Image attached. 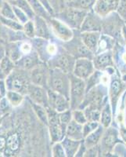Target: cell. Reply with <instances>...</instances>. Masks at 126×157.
<instances>
[{
	"instance_id": "cell-26",
	"label": "cell",
	"mask_w": 126,
	"mask_h": 157,
	"mask_svg": "<svg viewBox=\"0 0 126 157\" xmlns=\"http://www.w3.org/2000/svg\"><path fill=\"white\" fill-rule=\"evenodd\" d=\"M105 129L106 128H104L100 124L97 129H96L93 132H92L90 134H89L84 138V141H85V144L87 148L99 145L103 135Z\"/></svg>"
},
{
	"instance_id": "cell-12",
	"label": "cell",
	"mask_w": 126,
	"mask_h": 157,
	"mask_svg": "<svg viewBox=\"0 0 126 157\" xmlns=\"http://www.w3.org/2000/svg\"><path fill=\"white\" fill-rule=\"evenodd\" d=\"M48 23L54 37L63 43L69 41L74 36V30L55 17H52Z\"/></svg>"
},
{
	"instance_id": "cell-53",
	"label": "cell",
	"mask_w": 126,
	"mask_h": 157,
	"mask_svg": "<svg viewBox=\"0 0 126 157\" xmlns=\"http://www.w3.org/2000/svg\"><path fill=\"white\" fill-rule=\"evenodd\" d=\"M119 134H120L121 140L124 141V144H126V127H124L123 123H121V126L119 128Z\"/></svg>"
},
{
	"instance_id": "cell-40",
	"label": "cell",
	"mask_w": 126,
	"mask_h": 157,
	"mask_svg": "<svg viewBox=\"0 0 126 157\" xmlns=\"http://www.w3.org/2000/svg\"><path fill=\"white\" fill-rule=\"evenodd\" d=\"M24 35L26 38L31 39L35 37V22L33 20H29L25 24L23 25V31Z\"/></svg>"
},
{
	"instance_id": "cell-5",
	"label": "cell",
	"mask_w": 126,
	"mask_h": 157,
	"mask_svg": "<svg viewBox=\"0 0 126 157\" xmlns=\"http://www.w3.org/2000/svg\"><path fill=\"white\" fill-rule=\"evenodd\" d=\"M89 11L82 10L71 6H66L61 12L55 14V17L64 22L73 30H80Z\"/></svg>"
},
{
	"instance_id": "cell-15",
	"label": "cell",
	"mask_w": 126,
	"mask_h": 157,
	"mask_svg": "<svg viewBox=\"0 0 126 157\" xmlns=\"http://www.w3.org/2000/svg\"><path fill=\"white\" fill-rule=\"evenodd\" d=\"M47 91H48L49 107L57 111V113H62L71 109L70 100L65 96L53 90L48 89Z\"/></svg>"
},
{
	"instance_id": "cell-7",
	"label": "cell",
	"mask_w": 126,
	"mask_h": 157,
	"mask_svg": "<svg viewBox=\"0 0 126 157\" xmlns=\"http://www.w3.org/2000/svg\"><path fill=\"white\" fill-rule=\"evenodd\" d=\"M63 47L75 58H89L92 60L95 54L84 44L80 36V31L74 30V36L71 40L62 43Z\"/></svg>"
},
{
	"instance_id": "cell-28",
	"label": "cell",
	"mask_w": 126,
	"mask_h": 157,
	"mask_svg": "<svg viewBox=\"0 0 126 157\" xmlns=\"http://www.w3.org/2000/svg\"><path fill=\"white\" fill-rule=\"evenodd\" d=\"M31 106L32 108V110L34 112L35 115L38 118V120L40 121L42 124L47 127L48 126V114H47V110L46 107L45 106L36 104L35 102H32L30 101Z\"/></svg>"
},
{
	"instance_id": "cell-4",
	"label": "cell",
	"mask_w": 126,
	"mask_h": 157,
	"mask_svg": "<svg viewBox=\"0 0 126 157\" xmlns=\"http://www.w3.org/2000/svg\"><path fill=\"white\" fill-rule=\"evenodd\" d=\"M124 24V21L118 15L117 12L110 13L106 17L103 18L101 32L110 36L115 39L117 43L124 46V40L121 36V28Z\"/></svg>"
},
{
	"instance_id": "cell-36",
	"label": "cell",
	"mask_w": 126,
	"mask_h": 157,
	"mask_svg": "<svg viewBox=\"0 0 126 157\" xmlns=\"http://www.w3.org/2000/svg\"><path fill=\"white\" fill-rule=\"evenodd\" d=\"M102 109L92 105H88L83 109L88 121L99 122Z\"/></svg>"
},
{
	"instance_id": "cell-59",
	"label": "cell",
	"mask_w": 126,
	"mask_h": 157,
	"mask_svg": "<svg viewBox=\"0 0 126 157\" xmlns=\"http://www.w3.org/2000/svg\"><path fill=\"white\" fill-rule=\"evenodd\" d=\"M4 1H7V2H12V1H13V0H4Z\"/></svg>"
},
{
	"instance_id": "cell-33",
	"label": "cell",
	"mask_w": 126,
	"mask_h": 157,
	"mask_svg": "<svg viewBox=\"0 0 126 157\" xmlns=\"http://www.w3.org/2000/svg\"><path fill=\"white\" fill-rule=\"evenodd\" d=\"M28 1L30 3L31 6L34 10L36 16L42 17L47 20V21H49L52 17L51 15L47 12V10L45 9V7L42 5L41 2H39V0H28Z\"/></svg>"
},
{
	"instance_id": "cell-55",
	"label": "cell",
	"mask_w": 126,
	"mask_h": 157,
	"mask_svg": "<svg viewBox=\"0 0 126 157\" xmlns=\"http://www.w3.org/2000/svg\"><path fill=\"white\" fill-rule=\"evenodd\" d=\"M6 78V76L3 73V71H2V69L0 68V79H5Z\"/></svg>"
},
{
	"instance_id": "cell-25",
	"label": "cell",
	"mask_w": 126,
	"mask_h": 157,
	"mask_svg": "<svg viewBox=\"0 0 126 157\" xmlns=\"http://www.w3.org/2000/svg\"><path fill=\"white\" fill-rule=\"evenodd\" d=\"M82 140L71 139L70 137H65L61 141L65 150L67 157H75L78 148L80 146Z\"/></svg>"
},
{
	"instance_id": "cell-21",
	"label": "cell",
	"mask_w": 126,
	"mask_h": 157,
	"mask_svg": "<svg viewBox=\"0 0 126 157\" xmlns=\"http://www.w3.org/2000/svg\"><path fill=\"white\" fill-rule=\"evenodd\" d=\"M33 21L35 26V37L45 39H52L55 38L52 33L51 29L47 20L42 17L35 16Z\"/></svg>"
},
{
	"instance_id": "cell-42",
	"label": "cell",
	"mask_w": 126,
	"mask_h": 157,
	"mask_svg": "<svg viewBox=\"0 0 126 157\" xmlns=\"http://www.w3.org/2000/svg\"><path fill=\"white\" fill-rule=\"evenodd\" d=\"M72 117L73 120L75 122L80 123L82 125H84L88 121L87 118L85 116V113L82 109H77L75 110H72Z\"/></svg>"
},
{
	"instance_id": "cell-39",
	"label": "cell",
	"mask_w": 126,
	"mask_h": 157,
	"mask_svg": "<svg viewBox=\"0 0 126 157\" xmlns=\"http://www.w3.org/2000/svg\"><path fill=\"white\" fill-rule=\"evenodd\" d=\"M0 16L6 18H9V19L17 20L14 11H13V5L10 2H7V1H4L3 5L0 10Z\"/></svg>"
},
{
	"instance_id": "cell-37",
	"label": "cell",
	"mask_w": 126,
	"mask_h": 157,
	"mask_svg": "<svg viewBox=\"0 0 126 157\" xmlns=\"http://www.w3.org/2000/svg\"><path fill=\"white\" fill-rule=\"evenodd\" d=\"M0 24L13 32H22L23 25L14 19H9L0 16Z\"/></svg>"
},
{
	"instance_id": "cell-54",
	"label": "cell",
	"mask_w": 126,
	"mask_h": 157,
	"mask_svg": "<svg viewBox=\"0 0 126 157\" xmlns=\"http://www.w3.org/2000/svg\"><path fill=\"white\" fill-rule=\"evenodd\" d=\"M121 36H122L123 40L126 44V24L124 23L121 28Z\"/></svg>"
},
{
	"instance_id": "cell-13",
	"label": "cell",
	"mask_w": 126,
	"mask_h": 157,
	"mask_svg": "<svg viewBox=\"0 0 126 157\" xmlns=\"http://www.w3.org/2000/svg\"><path fill=\"white\" fill-rule=\"evenodd\" d=\"M50 68L46 63H41L30 71V78L31 83L48 89Z\"/></svg>"
},
{
	"instance_id": "cell-46",
	"label": "cell",
	"mask_w": 126,
	"mask_h": 157,
	"mask_svg": "<svg viewBox=\"0 0 126 157\" xmlns=\"http://www.w3.org/2000/svg\"><path fill=\"white\" fill-rule=\"evenodd\" d=\"M12 109L13 107L11 106L10 104L9 103V101H8L6 97L2 98L0 100V113L1 114H2L5 116L6 115H7L10 112Z\"/></svg>"
},
{
	"instance_id": "cell-51",
	"label": "cell",
	"mask_w": 126,
	"mask_h": 157,
	"mask_svg": "<svg viewBox=\"0 0 126 157\" xmlns=\"http://www.w3.org/2000/svg\"><path fill=\"white\" fill-rule=\"evenodd\" d=\"M86 151H87V147H86V145H85V141H84V139H83L82 141V142H81L80 146H79V148H78L75 157L85 156V152H86Z\"/></svg>"
},
{
	"instance_id": "cell-29",
	"label": "cell",
	"mask_w": 126,
	"mask_h": 157,
	"mask_svg": "<svg viewBox=\"0 0 126 157\" xmlns=\"http://www.w3.org/2000/svg\"><path fill=\"white\" fill-rule=\"evenodd\" d=\"M112 117H113V111H112L111 105L108 101L102 109L99 123L104 128H107L111 125Z\"/></svg>"
},
{
	"instance_id": "cell-11",
	"label": "cell",
	"mask_w": 126,
	"mask_h": 157,
	"mask_svg": "<svg viewBox=\"0 0 126 157\" xmlns=\"http://www.w3.org/2000/svg\"><path fill=\"white\" fill-rule=\"evenodd\" d=\"M126 88V83L121 79V74L116 69L115 72L110 77V86L108 88V95L111 105L113 115H115L119 98Z\"/></svg>"
},
{
	"instance_id": "cell-8",
	"label": "cell",
	"mask_w": 126,
	"mask_h": 157,
	"mask_svg": "<svg viewBox=\"0 0 126 157\" xmlns=\"http://www.w3.org/2000/svg\"><path fill=\"white\" fill-rule=\"evenodd\" d=\"M48 114V131L52 144L61 141L66 137V129L61 123L59 113L50 107H46Z\"/></svg>"
},
{
	"instance_id": "cell-49",
	"label": "cell",
	"mask_w": 126,
	"mask_h": 157,
	"mask_svg": "<svg viewBox=\"0 0 126 157\" xmlns=\"http://www.w3.org/2000/svg\"><path fill=\"white\" fill-rule=\"evenodd\" d=\"M100 156V149L99 145L87 148L85 154V157H96Z\"/></svg>"
},
{
	"instance_id": "cell-32",
	"label": "cell",
	"mask_w": 126,
	"mask_h": 157,
	"mask_svg": "<svg viewBox=\"0 0 126 157\" xmlns=\"http://www.w3.org/2000/svg\"><path fill=\"white\" fill-rule=\"evenodd\" d=\"M103 73L104 72L103 71L96 69L94 72L85 80V83H86V93H87L89 90L92 89V87L96 86V85H98L99 83H102Z\"/></svg>"
},
{
	"instance_id": "cell-52",
	"label": "cell",
	"mask_w": 126,
	"mask_h": 157,
	"mask_svg": "<svg viewBox=\"0 0 126 157\" xmlns=\"http://www.w3.org/2000/svg\"><path fill=\"white\" fill-rule=\"evenodd\" d=\"M6 137L3 136H0V156L4 155V151L6 148Z\"/></svg>"
},
{
	"instance_id": "cell-35",
	"label": "cell",
	"mask_w": 126,
	"mask_h": 157,
	"mask_svg": "<svg viewBox=\"0 0 126 157\" xmlns=\"http://www.w3.org/2000/svg\"><path fill=\"white\" fill-rule=\"evenodd\" d=\"M20 42H15V43H11L7 48V54L6 55L12 60L13 62H17L18 60L21 58L23 54H22L21 50H20Z\"/></svg>"
},
{
	"instance_id": "cell-30",
	"label": "cell",
	"mask_w": 126,
	"mask_h": 157,
	"mask_svg": "<svg viewBox=\"0 0 126 157\" xmlns=\"http://www.w3.org/2000/svg\"><path fill=\"white\" fill-rule=\"evenodd\" d=\"M96 0H71L67 2L68 6L82 10L89 11L92 10Z\"/></svg>"
},
{
	"instance_id": "cell-3",
	"label": "cell",
	"mask_w": 126,
	"mask_h": 157,
	"mask_svg": "<svg viewBox=\"0 0 126 157\" xmlns=\"http://www.w3.org/2000/svg\"><path fill=\"white\" fill-rule=\"evenodd\" d=\"M48 89L58 92L65 96L68 99H70V74L59 68H50Z\"/></svg>"
},
{
	"instance_id": "cell-48",
	"label": "cell",
	"mask_w": 126,
	"mask_h": 157,
	"mask_svg": "<svg viewBox=\"0 0 126 157\" xmlns=\"http://www.w3.org/2000/svg\"><path fill=\"white\" fill-rule=\"evenodd\" d=\"M116 12L125 21H126V0H119L118 6Z\"/></svg>"
},
{
	"instance_id": "cell-45",
	"label": "cell",
	"mask_w": 126,
	"mask_h": 157,
	"mask_svg": "<svg viewBox=\"0 0 126 157\" xmlns=\"http://www.w3.org/2000/svg\"><path fill=\"white\" fill-rule=\"evenodd\" d=\"M13 11H14L17 20L20 23H21L22 25H24V24H25L27 21H28L29 20H31L28 17V16L22 10H20V8L17 7V6H15L13 5Z\"/></svg>"
},
{
	"instance_id": "cell-16",
	"label": "cell",
	"mask_w": 126,
	"mask_h": 157,
	"mask_svg": "<svg viewBox=\"0 0 126 157\" xmlns=\"http://www.w3.org/2000/svg\"><path fill=\"white\" fill-rule=\"evenodd\" d=\"M46 88L43 86H37L33 83H31L29 86L27 96L29 100L41 105L48 107V91Z\"/></svg>"
},
{
	"instance_id": "cell-9",
	"label": "cell",
	"mask_w": 126,
	"mask_h": 157,
	"mask_svg": "<svg viewBox=\"0 0 126 157\" xmlns=\"http://www.w3.org/2000/svg\"><path fill=\"white\" fill-rule=\"evenodd\" d=\"M71 89H70V104L71 110L79 108L84 101L86 94L85 80L75 76L74 74H70Z\"/></svg>"
},
{
	"instance_id": "cell-10",
	"label": "cell",
	"mask_w": 126,
	"mask_h": 157,
	"mask_svg": "<svg viewBox=\"0 0 126 157\" xmlns=\"http://www.w3.org/2000/svg\"><path fill=\"white\" fill-rule=\"evenodd\" d=\"M76 58L68 53L64 47H61L57 55L46 63L50 68H59L68 74L73 73Z\"/></svg>"
},
{
	"instance_id": "cell-17",
	"label": "cell",
	"mask_w": 126,
	"mask_h": 157,
	"mask_svg": "<svg viewBox=\"0 0 126 157\" xmlns=\"http://www.w3.org/2000/svg\"><path fill=\"white\" fill-rule=\"evenodd\" d=\"M103 18L100 17L94 11L91 10L88 12L79 31L81 32H101Z\"/></svg>"
},
{
	"instance_id": "cell-20",
	"label": "cell",
	"mask_w": 126,
	"mask_h": 157,
	"mask_svg": "<svg viewBox=\"0 0 126 157\" xmlns=\"http://www.w3.org/2000/svg\"><path fill=\"white\" fill-rule=\"evenodd\" d=\"M92 61L94 64L95 68L100 71H105L108 68L115 66L113 50H107V51L95 54Z\"/></svg>"
},
{
	"instance_id": "cell-50",
	"label": "cell",
	"mask_w": 126,
	"mask_h": 157,
	"mask_svg": "<svg viewBox=\"0 0 126 157\" xmlns=\"http://www.w3.org/2000/svg\"><path fill=\"white\" fill-rule=\"evenodd\" d=\"M39 2H41L42 5L45 7V9L47 10V12L51 15L52 17L55 16V12H54V10L52 6L51 3H50V0H39Z\"/></svg>"
},
{
	"instance_id": "cell-57",
	"label": "cell",
	"mask_w": 126,
	"mask_h": 157,
	"mask_svg": "<svg viewBox=\"0 0 126 157\" xmlns=\"http://www.w3.org/2000/svg\"><path fill=\"white\" fill-rule=\"evenodd\" d=\"M3 117H4L3 115L0 113V123H1V122H2V118H3Z\"/></svg>"
},
{
	"instance_id": "cell-41",
	"label": "cell",
	"mask_w": 126,
	"mask_h": 157,
	"mask_svg": "<svg viewBox=\"0 0 126 157\" xmlns=\"http://www.w3.org/2000/svg\"><path fill=\"white\" fill-rule=\"evenodd\" d=\"M51 154L53 157H66L65 150L63 147L61 141L59 142H55L52 144L51 147Z\"/></svg>"
},
{
	"instance_id": "cell-63",
	"label": "cell",
	"mask_w": 126,
	"mask_h": 157,
	"mask_svg": "<svg viewBox=\"0 0 126 157\" xmlns=\"http://www.w3.org/2000/svg\"><path fill=\"white\" fill-rule=\"evenodd\" d=\"M125 145H126V144H125Z\"/></svg>"
},
{
	"instance_id": "cell-34",
	"label": "cell",
	"mask_w": 126,
	"mask_h": 157,
	"mask_svg": "<svg viewBox=\"0 0 126 157\" xmlns=\"http://www.w3.org/2000/svg\"><path fill=\"white\" fill-rule=\"evenodd\" d=\"M10 3L17 6V7L20 8V10H22L28 16V17L31 20H33L35 17L36 16L34 10H33V9L31 6L30 3H29L28 0H13V1L10 2Z\"/></svg>"
},
{
	"instance_id": "cell-38",
	"label": "cell",
	"mask_w": 126,
	"mask_h": 157,
	"mask_svg": "<svg viewBox=\"0 0 126 157\" xmlns=\"http://www.w3.org/2000/svg\"><path fill=\"white\" fill-rule=\"evenodd\" d=\"M15 68H16L15 63L7 55L2 57L1 61H0V68L2 69V71H3V73L5 74L6 77L14 70Z\"/></svg>"
},
{
	"instance_id": "cell-62",
	"label": "cell",
	"mask_w": 126,
	"mask_h": 157,
	"mask_svg": "<svg viewBox=\"0 0 126 157\" xmlns=\"http://www.w3.org/2000/svg\"><path fill=\"white\" fill-rule=\"evenodd\" d=\"M124 23H125V24H126V21H124Z\"/></svg>"
},
{
	"instance_id": "cell-24",
	"label": "cell",
	"mask_w": 126,
	"mask_h": 157,
	"mask_svg": "<svg viewBox=\"0 0 126 157\" xmlns=\"http://www.w3.org/2000/svg\"><path fill=\"white\" fill-rule=\"evenodd\" d=\"M66 137L75 140H83V125L72 120L67 126Z\"/></svg>"
},
{
	"instance_id": "cell-22",
	"label": "cell",
	"mask_w": 126,
	"mask_h": 157,
	"mask_svg": "<svg viewBox=\"0 0 126 157\" xmlns=\"http://www.w3.org/2000/svg\"><path fill=\"white\" fill-rule=\"evenodd\" d=\"M80 36L84 44L90 51L96 54L99 39L101 36V32H80Z\"/></svg>"
},
{
	"instance_id": "cell-60",
	"label": "cell",
	"mask_w": 126,
	"mask_h": 157,
	"mask_svg": "<svg viewBox=\"0 0 126 157\" xmlns=\"http://www.w3.org/2000/svg\"><path fill=\"white\" fill-rule=\"evenodd\" d=\"M65 1H66V2H69V1H71V0H65Z\"/></svg>"
},
{
	"instance_id": "cell-1",
	"label": "cell",
	"mask_w": 126,
	"mask_h": 157,
	"mask_svg": "<svg viewBox=\"0 0 126 157\" xmlns=\"http://www.w3.org/2000/svg\"><path fill=\"white\" fill-rule=\"evenodd\" d=\"M109 101L108 86L104 83H99L85 94L84 101L78 109L83 110L88 105H92L102 109Z\"/></svg>"
},
{
	"instance_id": "cell-56",
	"label": "cell",
	"mask_w": 126,
	"mask_h": 157,
	"mask_svg": "<svg viewBox=\"0 0 126 157\" xmlns=\"http://www.w3.org/2000/svg\"><path fill=\"white\" fill-rule=\"evenodd\" d=\"M3 2H4V0H0V10L2 8V5H3Z\"/></svg>"
},
{
	"instance_id": "cell-43",
	"label": "cell",
	"mask_w": 126,
	"mask_h": 157,
	"mask_svg": "<svg viewBox=\"0 0 126 157\" xmlns=\"http://www.w3.org/2000/svg\"><path fill=\"white\" fill-rule=\"evenodd\" d=\"M100 125L99 122L95 121H87L83 125V135L84 138L91 133L93 132L96 129L98 128V127Z\"/></svg>"
},
{
	"instance_id": "cell-27",
	"label": "cell",
	"mask_w": 126,
	"mask_h": 157,
	"mask_svg": "<svg viewBox=\"0 0 126 157\" xmlns=\"http://www.w3.org/2000/svg\"><path fill=\"white\" fill-rule=\"evenodd\" d=\"M116 43H117V41L114 38L103 34L101 32V36L99 39L97 51H96V54L102 53V52L107 51V50H113V49L115 47Z\"/></svg>"
},
{
	"instance_id": "cell-31",
	"label": "cell",
	"mask_w": 126,
	"mask_h": 157,
	"mask_svg": "<svg viewBox=\"0 0 126 157\" xmlns=\"http://www.w3.org/2000/svg\"><path fill=\"white\" fill-rule=\"evenodd\" d=\"M5 97L13 108H17L23 103L25 95L22 94L21 93L17 92V91L8 90Z\"/></svg>"
},
{
	"instance_id": "cell-23",
	"label": "cell",
	"mask_w": 126,
	"mask_h": 157,
	"mask_svg": "<svg viewBox=\"0 0 126 157\" xmlns=\"http://www.w3.org/2000/svg\"><path fill=\"white\" fill-rule=\"evenodd\" d=\"M20 147V137L17 132L12 133L6 137V148L4 151L5 156H11L17 153Z\"/></svg>"
},
{
	"instance_id": "cell-19",
	"label": "cell",
	"mask_w": 126,
	"mask_h": 157,
	"mask_svg": "<svg viewBox=\"0 0 126 157\" xmlns=\"http://www.w3.org/2000/svg\"><path fill=\"white\" fill-rule=\"evenodd\" d=\"M41 63H43V61H41L38 53L33 50L29 54L22 56L21 58L15 62V66L16 68L30 71Z\"/></svg>"
},
{
	"instance_id": "cell-6",
	"label": "cell",
	"mask_w": 126,
	"mask_h": 157,
	"mask_svg": "<svg viewBox=\"0 0 126 157\" xmlns=\"http://www.w3.org/2000/svg\"><path fill=\"white\" fill-rule=\"evenodd\" d=\"M119 143H124L119 134V130L116 127L110 125V127L105 129L101 141L99 144L100 155L101 156L114 155V149Z\"/></svg>"
},
{
	"instance_id": "cell-58",
	"label": "cell",
	"mask_w": 126,
	"mask_h": 157,
	"mask_svg": "<svg viewBox=\"0 0 126 157\" xmlns=\"http://www.w3.org/2000/svg\"><path fill=\"white\" fill-rule=\"evenodd\" d=\"M2 98H4V97H3V96H2V94L0 93V100H1V99H2Z\"/></svg>"
},
{
	"instance_id": "cell-47",
	"label": "cell",
	"mask_w": 126,
	"mask_h": 157,
	"mask_svg": "<svg viewBox=\"0 0 126 157\" xmlns=\"http://www.w3.org/2000/svg\"><path fill=\"white\" fill-rule=\"evenodd\" d=\"M50 2L54 8L55 14L57 13L61 12L67 6V2L65 0H50Z\"/></svg>"
},
{
	"instance_id": "cell-44",
	"label": "cell",
	"mask_w": 126,
	"mask_h": 157,
	"mask_svg": "<svg viewBox=\"0 0 126 157\" xmlns=\"http://www.w3.org/2000/svg\"><path fill=\"white\" fill-rule=\"evenodd\" d=\"M59 117L61 120V123L64 127H67V126L70 123V122L73 120L72 117V110L71 109L68 110H66L62 113H59Z\"/></svg>"
},
{
	"instance_id": "cell-2",
	"label": "cell",
	"mask_w": 126,
	"mask_h": 157,
	"mask_svg": "<svg viewBox=\"0 0 126 157\" xmlns=\"http://www.w3.org/2000/svg\"><path fill=\"white\" fill-rule=\"evenodd\" d=\"M7 89L15 90L27 96L30 84V71L15 68L14 70L5 78Z\"/></svg>"
},
{
	"instance_id": "cell-61",
	"label": "cell",
	"mask_w": 126,
	"mask_h": 157,
	"mask_svg": "<svg viewBox=\"0 0 126 157\" xmlns=\"http://www.w3.org/2000/svg\"><path fill=\"white\" fill-rule=\"evenodd\" d=\"M124 48H125V50H126V44L124 45Z\"/></svg>"
},
{
	"instance_id": "cell-14",
	"label": "cell",
	"mask_w": 126,
	"mask_h": 157,
	"mask_svg": "<svg viewBox=\"0 0 126 157\" xmlns=\"http://www.w3.org/2000/svg\"><path fill=\"white\" fill-rule=\"evenodd\" d=\"M96 68L92 60L82 57L76 59L72 74L78 78L86 80L94 72Z\"/></svg>"
},
{
	"instance_id": "cell-18",
	"label": "cell",
	"mask_w": 126,
	"mask_h": 157,
	"mask_svg": "<svg viewBox=\"0 0 126 157\" xmlns=\"http://www.w3.org/2000/svg\"><path fill=\"white\" fill-rule=\"evenodd\" d=\"M118 3L119 0H96L92 10L100 17L104 18L117 11Z\"/></svg>"
}]
</instances>
